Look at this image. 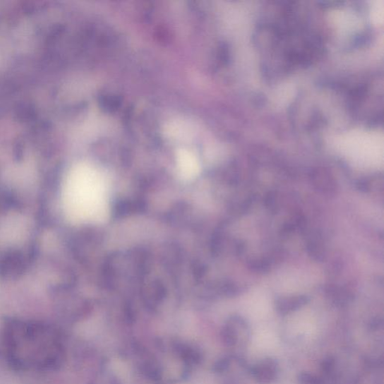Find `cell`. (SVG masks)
I'll return each mask as SVG.
<instances>
[{
  "label": "cell",
  "instance_id": "cell-2",
  "mask_svg": "<svg viewBox=\"0 0 384 384\" xmlns=\"http://www.w3.org/2000/svg\"><path fill=\"white\" fill-rule=\"evenodd\" d=\"M11 330L6 335L7 346L19 364L35 368L52 365L59 351L54 333L35 328Z\"/></svg>",
  "mask_w": 384,
  "mask_h": 384
},
{
  "label": "cell",
  "instance_id": "cell-7",
  "mask_svg": "<svg viewBox=\"0 0 384 384\" xmlns=\"http://www.w3.org/2000/svg\"><path fill=\"white\" fill-rule=\"evenodd\" d=\"M299 384H324V380L317 376L309 373V372H302L297 378Z\"/></svg>",
  "mask_w": 384,
  "mask_h": 384
},
{
  "label": "cell",
  "instance_id": "cell-1",
  "mask_svg": "<svg viewBox=\"0 0 384 384\" xmlns=\"http://www.w3.org/2000/svg\"><path fill=\"white\" fill-rule=\"evenodd\" d=\"M63 203L71 221L84 224L104 221L109 212V196L104 175L89 165L74 168L64 184Z\"/></svg>",
  "mask_w": 384,
  "mask_h": 384
},
{
  "label": "cell",
  "instance_id": "cell-6",
  "mask_svg": "<svg viewBox=\"0 0 384 384\" xmlns=\"http://www.w3.org/2000/svg\"><path fill=\"white\" fill-rule=\"evenodd\" d=\"M180 166L184 174L186 176L193 175L197 169L196 161L188 153H183L180 157Z\"/></svg>",
  "mask_w": 384,
  "mask_h": 384
},
{
  "label": "cell",
  "instance_id": "cell-5",
  "mask_svg": "<svg viewBox=\"0 0 384 384\" xmlns=\"http://www.w3.org/2000/svg\"><path fill=\"white\" fill-rule=\"evenodd\" d=\"M308 299L307 296H299L292 297L281 298L276 301V310L280 314L285 316L292 313L293 311L302 308L307 304Z\"/></svg>",
  "mask_w": 384,
  "mask_h": 384
},
{
  "label": "cell",
  "instance_id": "cell-4",
  "mask_svg": "<svg viewBox=\"0 0 384 384\" xmlns=\"http://www.w3.org/2000/svg\"><path fill=\"white\" fill-rule=\"evenodd\" d=\"M251 377L259 384H270L277 378L280 366L276 360L266 358L250 368Z\"/></svg>",
  "mask_w": 384,
  "mask_h": 384
},
{
  "label": "cell",
  "instance_id": "cell-3",
  "mask_svg": "<svg viewBox=\"0 0 384 384\" xmlns=\"http://www.w3.org/2000/svg\"><path fill=\"white\" fill-rule=\"evenodd\" d=\"M224 338L228 346L244 349L251 338V331L246 320L240 317L234 318L224 330Z\"/></svg>",
  "mask_w": 384,
  "mask_h": 384
}]
</instances>
